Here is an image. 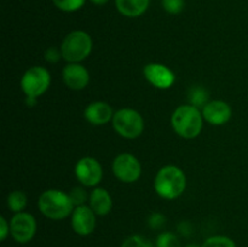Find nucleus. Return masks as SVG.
<instances>
[{"label":"nucleus","instance_id":"18","mask_svg":"<svg viewBox=\"0 0 248 247\" xmlns=\"http://www.w3.org/2000/svg\"><path fill=\"white\" fill-rule=\"evenodd\" d=\"M208 98H210V94L205 87L195 86L191 87L189 91V102L191 106L196 107V108H203L210 102Z\"/></svg>","mask_w":248,"mask_h":247},{"label":"nucleus","instance_id":"7","mask_svg":"<svg viewBox=\"0 0 248 247\" xmlns=\"http://www.w3.org/2000/svg\"><path fill=\"white\" fill-rule=\"evenodd\" d=\"M113 173L124 183H135L142 174V165L135 155L121 153L113 161Z\"/></svg>","mask_w":248,"mask_h":247},{"label":"nucleus","instance_id":"24","mask_svg":"<svg viewBox=\"0 0 248 247\" xmlns=\"http://www.w3.org/2000/svg\"><path fill=\"white\" fill-rule=\"evenodd\" d=\"M162 7L170 15H178L184 9V0H161Z\"/></svg>","mask_w":248,"mask_h":247},{"label":"nucleus","instance_id":"14","mask_svg":"<svg viewBox=\"0 0 248 247\" xmlns=\"http://www.w3.org/2000/svg\"><path fill=\"white\" fill-rule=\"evenodd\" d=\"M84 116L91 125L102 126L113 120L114 111L110 104L107 102L96 101L85 108Z\"/></svg>","mask_w":248,"mask_h":247},{"label":"nucleus","instance_id":"11","mask_svg":"<svg viewBox=\"0 0 248 247\" xmlns=\"http://www.w3.org/2000/svg\"><path fill=\"white\" fill-rule=\"evenodd\" d=\"M147 81L160 90H167L173 86L176 81L174 73L161 63H149L143 69Z\"/></svg>","mask_w":248,"mask_h":247},{"label":"nucleus","instance_id":"9","mask_svg":"<svg viewBox=\"0 0 248 247\" xmlns=\"http://www.w3.org/2000/svg\"><path fill=\"white\" fill-rule=\"evenodd\" d=\"M75 177L78 181L87 188H93L103 177V169L97 159L91 156H85L80 159L75 165Z\"/></svg>","mask_w":248,"mask_h":247},{"label":"nucleus","instance_id":"20","mask_svg":"<svg viewBox=\"0 0 248 247\" xmlns=\"http://www.w3.org/2000/svg\"><path fill=\"white\" fill-rule=\"evenodd\" d=\"M202 247H237L236 242L229 236H224V235H215L208 239L205 240Z\"/></svg>","mask_w":248,"mask_h":247},{"label":"nucleus","instance_id":"28","mask_svg":"<svg viewBox=\"0 0 248 247\" xmlns=\"http://www.w3.org/2000/svg\"><path fill=\"white\" fill-rule=\"evenodd\" d=\"M178 230L183 236H189V235L191 234V232H193V230H191V225L189 224L188 222L181 223L178 227Z\"/></svg>","mask_w":248,"mask_h":247},{"label":"nucleus","instance_id":"12","mask_svg":"<svg viewBox=\"0 0 248 247\" xmlns=\"http://www.w3.org/2000/svg\"><path fill=\"white\" fill-rule=\"evenodd\" d=\"M203 120L213 126H220L227 124L232 119V107L224 101L215 99L210 101L202 108Z\"/></svg>","mask_w":248,"mask_h":247},{"label":"nucleus","instance_id":"30","mask_svg":"<svg viewBox=\"0 0 248 247\" xmlns=\"http://www.w3.org/2000/svg\"><path fill=\"white\" fill-rule=\"evenodd\" d=\"M90 1H91L92 4L98 5V6H102V5H106L107 2L109 1V0H90Z\"/></svg>","mask_w":248,"mask_h":247},{"label":"nucleus","instance_id":"26","mask_svg":"<svg viewBox=\"0 0 248 247\" xmlns=\"http://www.w3.org/2000/svg\"><path fill=\"white\" fill-rule=\"evenodd\" d=\"M44 58H45V61L47 63L55 64V63H57L58 61L61 60V58H63L62 52H61V48L58 50V48L55 47V46H51V47H48L47 50L45 51V53H44Z\"/></svg>","mask_w":248,"mask_h":247},{"label":"nucleus","instance_id":"25","mask_svg":"<svg viewBox=\"0 0 248 247\" xmlns=\"http://www.w3.org/2000/svg\"><path fill=\"white\" fill-rule=\"evenodd\" d=\"M165 223H166V217H165L162 213H152V215L149 216V218H148V225H149L152 229H161L165 225Z\"/></svg>","mask_w":248,"mask_h":247},{"label":"nucleus","instance_id":"5","mask_svg":"<svg viewBox=\"0 0 248 247\" xmlns=\"http://www.w3.org/2000/svg\"><path fill=\"white\" fill-rule=\"evenodd\" d=\"M111 125L121 137L135 139L144 131V119L135 109L123 108L114 113Z\"/></svg>","mask_w":248,"mask_h":247},{"label":"nucleus","instance_id":"13","mask_svg":"<svg viewBox=\"0 0 248 247\" xmlns=\"http://www.w3.org/2000/svg\"><path fill=\"white\" fill-rule=\"evenodd\" d=\"M64 84L72 90H82L89 85L90 73L80 63H68L62 72Z\"/></svg>","mask_w":248,"mask_h":247},{"label":"nucleus","instance_id":"4","mask_svg":"<svg viewBox=\"0 0 248 247\" xmlns=\"http://www.w3.org/2000/svg\"><path fill=\"white\" fill-rule=\"evenodd\" d=\"M92 46V39L86 31H74L63 39L60 48L63 60L68 63H80L89 57Z\"/></svg>","mask_w":248,"mask_h":247},{"label":"nucleus","instance_id":"31","mask_svg":"<svg viewBox=\"0 0 248 247\" xmlns=\"http://www.w3.org/2000/svg\"><path fill=\"white\" fill-rule=\"evenodd\" d=\"M186 247H202V246H199V245L196 244H190V245H186Z\"/></svg>","mask_w":248,"mask_h":247},{"label":"nucleus","instance_id":"29","mask_svg":"<svg viewBox=\"0 0 248 247\" xmlns=\"http://www.w3.org/2000/svg\"><path fill=\"white\" fill-rule=\"evenodd\" d=\"M36 101H38V98H36V97H28V96H26V104L28 107H34V106H35Z\"/></svg>","mask_w":248,"mask_h":247},{"label":"nucleus","instance_id":"3","mask_svg":"<svg viewBox=\"0 0 248 247\" xmlns=\"http://www.w3.org/2000/svg\"><path fill=\"white\" fill-rule=\"evenodd\" d=\"M38 206L46 218L52 220H62L72 216L75 206L69 194L58 189H47L39 196Z\"/></svg>","mask_w":248,"mask_h":247},{"label":"nucleus","instance_id":"17","mask_svg":"<svg viewBox=\"0 0 248 247\" xmlns=\"http://www.w3.org/2000/svg\"><path fill=\"white\" fill-rule=\"evenodd\" d=\"M28 203V198L22 190H14L7 196V207L14 213L23 212Z\"/></svg>","mask_w":248,"mask_h":247},{"label":"nucleus","instance_id":"8","mask_svg":"<svg viewBox=\"0 0 248 247\" xmlns=\"http://www.w3.org/2000/svg\"><path fill=\"white\" fill-rule=\"evenodd\" d=\"M38 224L33 215L28 212L15 213L10 220V235L18 244H28L35 236Z\"/></svg>","mask_w":248,"mask_h":247},{"label":"nucleus","instance_id":"23","mask_svg":"<svg viewBox=\"0 0 248 247\" xmlns=\"http://www.w3.org/2000/svg\"><path fill=\"white\" fill-rule=\"evenodd\" d=\"M69 196L75 207L86 205L87 201L90 200V194H87L86 189L82 188V186H75V188H73L72 191L69 193Z\"/></svg>","mask_w":248,"mask_h":247},{"label":"nucleus","instance_id":"6","mask_svg":"<svg viewBox=\"0 0 248 247\" xmlns=\"http://www.w3.org/2000/svg\"><path fill=\"white\" fill-rule=\"evenodd\" d=\"M51 84V75L46 68L34 65L26 70L21 79V89L28 97L39 98L48 90Z\"/></svg>","mask_w":248,"mask_h":247},{"label":"nucleus","instance_id":"19","mask_svg":"<svg viewBox=\"0 0 248 247\" xmlns=\"http://www.w3.org/2000/svg\"><path fill=\"white\" fill-rule=\"evenodd\" d=\"M155 247H182L181 240L174 232H164L157 235Z\"/></svg>","mask_w":248,"mask_h":247},{"label":"nucleus","instance_id":"2","mask_svg":"<svg viewBox=\"0 0 248 247\" xmlns=\"http://www.w3.org/2000/svg\"><path fill=\"white\" fill-rule=\"evenodd\" d=\"M171 125L177 135L186 139H193L202 131V111L191 104L179 106L172 114Z\"/></svg>","mask_w":248,"mask_h":247},{"label":"nucleus","instance_id":"15","mask_svg":"<svg viewBox=\"0 0 248 247\" xmlns=\"http://www.w3.org/2000/svg\"><path fill=\"white\" fill-rule=\"evenodd\" d=\"M89 206L97 216H107L113 208V199L107 189L97 186L90 193Z\"/></svg>","mask_w":248,"mask_h":247},{"label":"nucleus","instance_id":"1","mask_svg":"<svg viewBox=\"0 0 248 247\" xmlns=\"http://www.w3.org/2000/svg\"><path fill=\"white\" fill-rule=\"evenodd\" d=\"M186 177L183 170L174 165H166L157 171L154 179V189L157 195L166 200H174L184 193Z\"/></svg>","mask_w":248,"mask_h":247},{"label":"nucleus","instance_id":"10","mask_svg":"<svg viewBox=\"0 0 248 247\" xmlns=\"http://www.w3.org/2000/svg\"><path fill=\"white\" fill-rule=\"evenodd\" d=\"M97 215L90 206H78L72 213V228L79 236H89L97 225Z\"/></svg>","mask_w":248,"mask_h":247},{"label":"nucleus","instance_id":"22","mask_svg":"<svg viewBox=\"0 0 248 247\" xmlns=\"http://www.w3.org/2000/svg\"><path fill=\"white\" fill-rule=\"evenodd\" d=\"M121 247H155V244L142 235H131L124 240Z\"/></svg>","mask_w":248,"mask_h":247},{"label":"nucleus","instance_id":"21","mask_svg":"<svg viewBox=\"0 0 248 247\" xmlns=\"http://www.w3.org/2000/svg\"><path fill=\"white\" fill-rule=\"evenodd\" d=\"M58 10L64 12H74L81 9L86 0H52Z\"/></svg>","mask_w":248,"mask_h":247},{"label":"nucleus","instance_id":"27","mask_svg":"<svg viewBox=\"0 0 248 247\" xmlns=\"http://www.w3.org/2000/svg\"><path fill=\"white\" fill-rule=\"evenodd\" d=\"M10 235V222L5 217H0V240L5 241Z\"/></svg>","mask_w":248,"mask_h":247},{"label":"nucleus","instance_id":"16","mask_svg":"<svg viewBox=\"0 0 248 247\" xmlns=\"http://www.w3.org/2000/svg\"><path fill=\"white\" fill-rule=\"evenodd\" d=\"M149 2L150 0H115L118 11L130 18L142 16L149 7Z\"/></svg>","mask_w":248,"mask_h":247}]
</instances>
